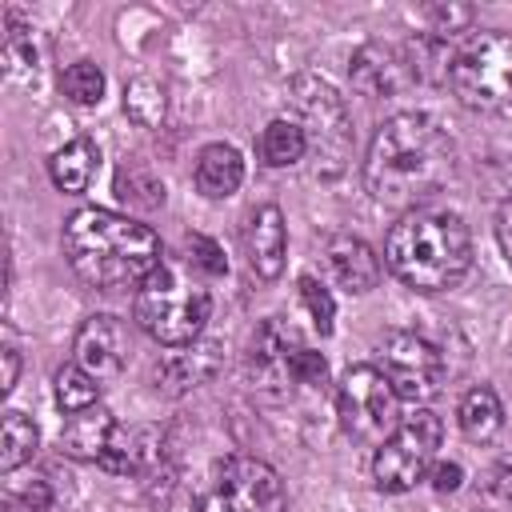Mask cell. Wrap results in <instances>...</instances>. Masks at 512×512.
Wrapping results in <instances>:
<instances>
[{"label": "cell", "mask_w": 512, "mask_h": 512, "mask_svg": "<svg viewBox=\"0 0 512 512\" xmlns=\"http://www.w3.org/2000/svg\"><path fill=\"white\" fill-rule=\"evenodd\" d=\"M456 164L448 132L424 112L388 116L364 156V184L388 208H416L436 196Z\"/></svg>", "instance_id": "cell-1"}, {"label": "cell", "mask_w": 512, "mask_h": 512, "mask_svg": "<svg viewBox=\"0 0 512 512\" xmlns=\"http://www.w3.org/2000/svg\"><path fill=\"white\" fill-rule=\"evenodd\" d=\"M64 256L80 280L96 288H124L140 284L164 260V248L160 236L132 216L80 208L64 224Z\"/></svg>", "instance_id": "cell-2"}, {"label": "cell", "mask_w": 512, "mask_h": 512, "mask_svg": "<svg viewBox=\"0 0 512 512\" xmlns=\"http://www.w3.org/2000/svg\"><path fill=\"white\" fill-rule=\"evenodd\" d=\"M384 260L416 292H444L464 280L472 264V236L456 212L444 208H412L392 224Z\"/></svg>", "instance_id": "cell-3"}, {"label": "cell", "mask_w": 512, "mask_h": 512, "mask_svg": "<svg viewBox=\"0 0 512 512\" xmlns=\"http://www.w3.org/2000/svg\"><path fill=\"white\" fill-rule=\"evenodd\" d=\"M136 324L168 348H184L204 332V320L212 312L208 288L196 280V268L184 260L164 256L140 284H136Z\"/></svg>", "instance_id": "cell-4"}, {"label": "cell", "mask_w": 512, "mask_h": 512, "mask_svg": "<svg viewBox=\"0 0 512 512\" xmlns=\"http://www.w3.org/2000/svg\"><path fill=\"white\" fill-rule=\"evenodd\" d=\"M448 84L472 112H500L512 104V32H472L456 56Z\"/></svg>", "instance_id": "cell-5"}, {"label": "cell", "mask_w": 512, "mask_h": 512, "mask_svg": "<svg viewBox=\"0 0 512 512\" xmlns=\"http://www.w3.org/2000/svg\"><path fill=\"white\" fill-rule=\"evenodd\" d=\"M440 416L428 408L408 412L380 444L372 456V480L380 492H408L416 488L432 464H436V448H440Z\"/></svg>", "instance_id": "cell-6"}, {"label": "cell", "mask_w": 512, "mask_h": 512, "mask_svg": "<svg viewBox=\"0 0 512 512\" xmlns=\"http://www.w3.org/2000/svg\"><path fill=\"white\" fill-rule=\"evenodd\" d=\"M284 484L272 464L256 456H228L208 472L196 512H280Z\"/></svg>", "instance_id": "cell-7"}, {"label": "cell", "mask_w": 512, "mask_h": 512, "mask_svg": "<svg viewBox=\"0 0 512 512\" xmlns=\"http://www.w3.org/2000/svg\"><path fill=\"white\" fill-rule=\"evenodd\" d=\"M292 120L304 128L308 148L320 156L324 172H340L344 156L352 148V116L344 108V100L312 76L292 80Z\"/></svg>", "instance_id": "cell-8"}, {"label": "cell", "mask_w": 512, "mask_h": 512, "mask_svg": "<svg viewBox=\"0 0 512 512\" xmlns=\"http://www.w3.org/2000/svg\"><path fill=\"white\" fill-rule=\"evenodd\" d=\"M396 388L388 384V376L372 364H356L340 376V388H336V416H340V428L352 436V440H364V444H380L384 432H392L400 420H396Z\"/></svg>", "instance_id": "cell-9"}, {"label": "cell", "mask_w": 512, "mask_h": 512, "mask_svg": "<svg viewBox=\"0 0 512 512\" xmlns=\"http://www.w3.org/2000/svg\"><path fill=\"white\" fill-rule=\"evenodd\" d=\"M380 372L400 400H432L444 384V356L420 332H388L380 344Z\"/></svg>", "instance_id": "cell-10"}, {"label": "cell", "mask_w": 512, "mask_h": 512, "mask_svg": "<svg viewBox=\"0 0 512 512\" xmlns=\"http://www.w3.org/2000/svg\"><path fill=\"white\" fill-rule=\"evenodd\" d=\"M348 72H352V88L372 96V100L376 96H396L408 84H416L408 48H396V44H384V40H372V44L356 48Z\"/></svg>", "instance_id": "cell-11"}, {"label": "cell", "mask_w": 512, "mask_h": 512, "mask_svg": "<svg viewBox=\"0 0 512 512\" xmlns=\"http://www.w3.org/2000/svg\"><path fill=\"white\" fill-rule=\"evenodd\" d=\"M72 352H76V364L96 376V380H108L124 368V356H128V336H124V324L108 312L100 316H88L80 328H76V340H72Z\"/></svg>", "instance_id": "cell-12"}, {"label": "cell", "mask_w": 512, "mask_h": 512, "mask_svg": "<svg viewBox=\"0 0 512 512\" xmlns=\"http://www.w3.org/2000/svg\"><path fill=\"white\" fill-rule=\"evenodd\" d=\"M244 252L256 276L276 280L284 272V252H288V228H284V212L276 204H264L252 212L248 228H244Z\"/></svg>", "instance_id": "cell-13"}, {"label": "cell", "mask_w": 512, "mask_h": 512, "mask_svg": "<svg viewBox=\"0 0 512 512\" xmlns=\"http://www.w3.org/2000/svg\"><path fill=\"white\" fill-rule=\"evenodd\" d=\"M324 264L344 292H368L380 280V256L360 236H328L324 240Z\"/></svg>", "instance_id": "cell-14"}, {"label": "cell", "mask_w": 512, "mask_h": 512, "mask_svg": "<svg viewBox=\"0 0 512 512\" xmlns=\"http://www.w3.org/2000/svg\"><path fill=\"white\" fill-rule=\"evenodd\" d=\"M160 460V432L156 428H148V424H116V432H112V440H108V448H104V456L96 460L104 472H112V476H136V472H144V468H152Z\"/></svg>", "instance_id": "cell-15"}, {"label": "cell", "mask_w": 512, "mask_h": 512, "mask_svg": "<svg viewBox=\"0 0 512 512\" xmlns=\"http://www.w3.org/2000/svg\"><path fill=\"white\" fill-rule=\"evenodd\" d=\"M300 348H304L300 332L288 320L272 316L252 336V368L264 376V384H280V380H288V364Z\"/></svg>", "instance_id": "cell-16"}, {"label": "cell", "mask_w": 512, "mask_h": 512, "mask_svg": "<svg viewBox=\"0 0 512 512\" xmlns=\"http://www.w3.org/2000/svg\"><path fill=\"white\" fill-rule=\"evenodd\" d=\"M244 180V156L232 144H208L196 156V188L208 200H228Z\"/></svg>", "instance_id": "cell-17"}, {"label": "cell", "mask_w": 512, "mask_h": 512, "mask_svg": "<svg viewBox=\"0 0 512 512\" xmlns=\"http://www.w3.org/2000/svg\"><path fill=\"white\" fill-rule=\"evenodd\" d=\"M112 432H116L112 412L96 404V408H84V412H72L68 416V424L60 432V448L68 456H80V460H100L104 448H108V440H112Z\"/></svg>", "instance_id": "cell-18"}, {"label": "cell", "mask_w": 512, "mask_h": 512, "mask_svg": "<svg viewBox=\"0 0 512 512\" xmlns=\"http://www.w3.org/2000/svg\"><path fill=\"white\" fill-rule=\"evenodd\" d=\"M216 368H220V344H196V348L184 344V352H172L164 364H156V384H164L168 392H188L204 384Z\"/></svg>", "instance_id": "cell-19"}, {"label": "cell", "mask_w": 512, "mask_h": 512, "mask_svg": "<svg viewBox=\"0 0 512 512\" xmlns=\"http://www.w3.org/2000/svg\"><path fill=\"white\" fill-rule=\"evenodd\" d=\"M96 168H100V148L88 140V136H76L68 140L64 148L52 152L48 160V176L60 192H84L92 180H96Z\"/></svg>", "instance_id": "cell-20"}, {"label": "cell", "mask_w": 512, "mask_h": 512, "mask_svg": "<svg viewBox=\"0 0 512 512\" xmlns=\"http://www.w3.org/2000/svg\"><path fill=\"white\" fill-rule=\"evenodd\" d=\"M460 432L472 440V444H488L500 428H504V408H500V396L488 388V384H476L472 392H464L460 400Z\"/></svg>", "instance_id": "cell-21"}, {"label": "cell", "mask_w": 512, "mask_h": 512, "mask_svg": "<svg viewBox=\"0 0 512 512\" xmlns=\"http://www.w3.org/2000/svg\"><path fill=\"white\" fill-rule=\"evenodd\" d=\"M304 152H308V136L292 116L268 120V128L260 136V156H264L268 168H292V164L304 160Z\"/></svg>", "instance_id": "cell-22"}, {"label": "cell", "mask_w": 512, "mask_h": 512, "mask_svg": "<svg viewBox=\"0 0 512 512\" xmlns=\"http://www.w3.org/2000/svg\"><path fill=\"white\" fill-rule=\"evenodd\" d=\"M40 448V428L24 416V412H4V428H0V472H16L20 464H28Z\"/></svg>", "instance_id": "cell-23"}, {"label": "cell", "mask_w": 512, "mask_h": 512, "mask_svg": "<svg viewBox=\"0 0 512 512\" xmlns=\"http://www.w3.org/2000/svg\"><path fill=\"white\" fill-rule=\"evenodd\" d=\"M116 196H120L124 204H132V208L152 212V208L164 204V180H160L148 164L128 160V164L116 172Z\"/></svg>", "instance_id": "cell-24"}, {"label": "cell", "mask_w": 512, "mask_h": 512, "mask_svg": "<svg viewBox=\"0 0 512 512\" xmlns=\"http://www.w3.org/2000/svg\"><path fill=\"white\" fill-rule=\"evenodd\" d=\"M4 72L20 84L36 80V48H32V28L8 12L4 16Z\"/></svg>", "instance_id": "cell-25"}, {"label": "cell", "mask_w": 512, "mask_h": 512, "mask_svg": "<svg viewBox=\"0 0 512 512\" xmlns=\"http://www.w3.org/2000/svg\"><path fill=\"white\" fill-rule=\"evenodd\" d=\"M164 108H168V96H164V84L152 80V76H136L124 84V112L140 124V128H152L164 120Z\"/></svg>", "instance_id": "cell-26"}, {"label": "cell", "mask_w": 512, "mask_h": 512, "mask_svg": "<svg viewBox=\"0 0 512 512\" xmlns=\"http://www.w3.org/2000/svg\"><path fill=\"white\" fill-rule=\"evenodd\" d=\"M100 400V380L88 376L80 364H64L56 372V404L72 416V412H84V408H96Z\"/></svg>", "instance_id": "cell-27"}, {"label": "cell", "mask_w": 512, "mask_h": 512, "mask_svg": "<svg viewBox=\"0 0 512 512\" xmlns=\"http://www.w3.org/2000/svg\"><path fill=\"white\" fill-rule=\"evenodd\" d=\"M60 84H64V96H68L72 104H80V108H92V104H100V96H104V72H100L92 60L68 64L64 76H60Z\"/></svg>", "instance_id": "cell-28"}, {"label": "cell", "mask_w": 512, "mask_h": 512, "mask_svg": "<svg viewBox=\"0 0 512 512\" xmlns=\"http://www.w3.org/2000/svg\"><path fill=\"white\" fill-rule=\"evenodd\" d=\"M300 300H304V308H308L316 332L328 336V332H332V320H336V304H332L328 288H324L316 276H300Z\"/></svg>", "instance_id": "cell-29"}, {"label": "cell", "mask_w": 512, "mask_h": 512, "mask_svg": "<svg viewBox=\"0 0 512 512\" xmlns=\"http://www.w3.org/2000/svg\"><path fill=\"white\" fill-rule=\"evenodd\" d=\"M184 248H188V264H192V268H200L204 276H224V272H228V260H224V252H220V244H216V240H208V236L192 232V236L184 240Z\"/></svg>", "instance_id": "cell-30"}, {"label": "cell", "mask_w": 512, "mask_h": 512, "mask_svg": "<svg viewBox=\"0 0 512 512\" xmlns=\"http://www.w3.org/2000/svg\"><path fill=\"white\" fill-rule=\"evenodd\" d=\"M288 380H292V384H304V388H320V384L328 380V360L304 344V348L292 356V364H288Z\"/></svg>", "instance_id": "cell-31"}, {"label": "cell", "mask_w": 512, "mask_h": 512, "mask_svg": "<svg viewBox=\"0 0 512 512\" xmlns=\"http://www.w3.org/2000/svg\"><path fill=\"white\" fill-rule=\"evenodd\" d=\"M428 24H432V36L452 40L456 32H464L472 24V8L468 4H432L428 8Z\"/></svg>", "instance_id": "cell-32"}, {"label": "cell", "mask_w": 512, "mask_h": 512, "mask_svg": "<svg viewBox=\"0 0 512 512\" xmlns=\"http://www.w3.org/2000/svg\"><path fill=\"white\" fill-rule=\"evenodd\" d=\"M484 488H488L492 496H500V500H512V452H508V456H500V460L488 468Z\"/></svg>", "instance_id": "cell-33"}, {"label": "cell", "mask_w": 512, "mask_h": 512, "mask_svg": "<svg viewBox=\"0 0 512 512\" xmlns=\"http://www.w3.org/2000/svg\"><path fill=\"white\" fill-rule=\"evenodd\" d=\"M464 480V468L456 460H444V464H432V488L436 492H456Z\"/></svg>", "instance_id": "cell-34"}, {"label": "cell", "mask_w": 512, "mask_h": 512, "mask_svg": "<svg viewBox=\"0 0 512 512\" xmlns=\"http://www.w3.org/2000/svg\"><path fill=\"white\" fill-rule=\"evenodd\" d=\"M496 240H500V248H504V256H508V264H512V200L500 208V216H496Z\"/></svg>", "instance_id": "cell-35"}, {"label": "cell", "mask_w": 512, "mask_h": 512, "mask_svg": "<svg viewBox=\"0 0 512 512\" xmlns=\"http://www.w3.org/2000/svg\"><path fill=\"white\" fill-rule=\"evenodd\" d=\"M16 376H20V352L8 344L4 348V380H0V392H12L16 388Z\"/></svg>", "instance_id": "cell-36"}]
</instances>
